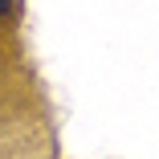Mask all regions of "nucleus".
Returning <instances> with one entry per match:
<instances>
[{
    "instance_id": "f257e3e1",
    "label": "nucleus",
    "mask_w": 159,
    "mask_h": 159,
    "mask_svg": "<svg viewBox=\"0 0 159 159\" xmlns=\"http://www.w3.org/2000/svg\"><path fill=\"white\" fill-rule=\"evenodd\" d=\"M4 12H12V0H0V16H4Z\"/></svg>"
}]
</instances>
